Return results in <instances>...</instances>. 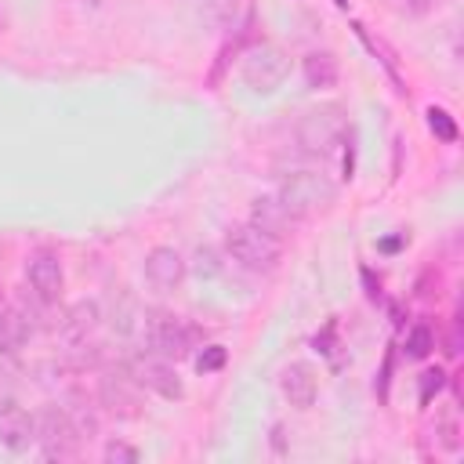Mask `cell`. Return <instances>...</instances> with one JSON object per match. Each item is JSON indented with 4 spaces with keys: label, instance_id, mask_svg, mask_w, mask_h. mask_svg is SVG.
<instances>
[{
    "label": "cell",
    "instance_id": "ac0fdd59",
    "mask_svg": "<svg viewBox=\"0 0 464 464\" xmlns=\"http://www.w3.org/2000/svg\"><path fill=\"white\" fill-rule=\"evenodd\" d=\"M428 127H431V134H435L439 141H446V145L457 141V123H453V116H450L446 109L431 105V109H428Z\"/></svg>",
    "mask_w": 464,
    "mask_h": 464
},
{
    "label": "cell",
    "instance_id": "9a60e30c",
    "mask_svg": "<svg viewBox=\"0 0 464 464\" xmlns=\"http://www.w3.org/2000/svg\"><path fill=\"white\" fill-rule=\"evenodd\" d=\"M98 319H102V308L94 304V301H80L69 315H65V323H62V334L72 341V344H80V341H87V334L98 326Z\"/></svg>",
    "mask_w": 464,
    "mask_h": 464
},
{
    "label": "cell",
    "instance_id": "8992f818",
    "mask_svg": "<svg viewBox=\"0 0 464 464\" xmlns=\"http://www.w3.org/2000/svg\"><path fill=\"white\" fill-rule=\"evenodd\" d=\"M130 373H134V381H138L145 392H152V395H160V399H167V402H174V399L185 395V384H181L174 362L163 359V355H156V352H152V355H141Z\"/></svg>",
    "mask_w": 464,
    "mask_h": 464
},
{
    "label": "cell",
    "instance_id": "277c9868",
    "mask_svg": "<svg viewBox=\"0 0 464 464\" xmlns=\"http://www.w3.org/2000/svg\"><path fill=\"white\" fill-rule=\"evenodd\" d=\"M80 442H83V435L69 410L44 406L36 413V446H40L44 460H72L80 453Z\"/></svg>",
    "mask_w": 464,
    "mask_h": 464
},
{
    "label": "cell",
    "instance_id": "6da1fadb",
    "mask_svg": "<svg viewBox=\"0 0 464 464\" xmlns=\"http://www.w3.org/2000/svg\"><path fill=\"white\" fill-rule=\"evenodd\" d=\"M276 199L290 210L294 221H304V218L326 214V210L337 203V185H334L323 170L297 167V170L279 174V181H276Z\"/></svg>",
    "mask_w": 464,
    "mask_h": 464
},
{
    "label": "cell",
    "instance_id": "7c38bea8",
    "mask_svg": "<svg viewBox=\"0 0 464 464\" xmlns=\"http://www.w3.org/2000/svg\"><path fill=\"white\" fill-rule=\"evenodd\" d=\"M138 388H141V384L134 381V373L112 370V373H105V377H102L98 395H102V402H105L112 413L130 417V413H138Z\"/></svg>",
    "mask_w": 464,
    "mask_h": 464
},
{
    "label": "cell",
    "instance_id": "30bf717a",
    "mask_svg": "<svg viewBox=\"0 0 464 464\" xmlns=\"http://www.w3.org/2000/svg\"><path fill=\"white\" fill-rule=\"evenodd\" d=\"M341 109L337 105H330V109H315V112H308L304 120H301V127H297V138H301V145H304V152H323L337 134H341Z\"/></svg>",
    "mask_w": 464,
    "mask_h": 464
},
{
    "label": "cell",
    "instance_id": "603a6c76",
    "mask_svg": "<svg viewBox=\"0 0 464 464\" xmlns=\"http://www.w3.org/2000/svg\"><path fill=\"white\" fill-rule=\"evenodd\" d=\"M196 261H199V265H196L199 276H214V272H218V254H214L210 246H199V250H196Z\"/></svg>",
    "mask_w": 464,
    "mask_h": 464
},
{
    "label": "cell",
    "instance_id": "44dd1931",
    "mask_svg": "<svg viewBox=\"0 0 464 464\" xmlns=\"http://www.w3.org/2000/svg\"><path fill=\"white\" fill-rule=\"evenodd\" d=\"M439 442L450 450V453H457L460 450V428H457V417H446V420H439Z\"/></svg>",
    "mask_w": 464,
    "mask_h": 464
},
{
    "label": "cell",
    "instance_id": "52a82bcc",
    "mask_svg": "<svg viewBox=\"0 0 464 464\" xmlns=\"http://www.w3.org/2000/svg\"><path fill=\"white\" fill-rule=\"evenodd\" d=\"M25 276H29L33 297H36L44 308H51V304H58V301H62L65 272H62V261H58V254H51V250H40V254H33V257H29V268H25Z\"/></svg>",
    "mask_w": 464,
    "mask_h": 464
},
{
    "label": "cell",
    "instance_id": "5bb4252c",
    "mask_svg": "<svg viewBox=\"0 0 464 464\" xmlns=\"http://www.w3.org/2000/svg\"><path fill=\"white\" fill-rule=\"evenodd\" d=\"M301 72H304V83L312 91H330L337 87V58L330 51H312L304 62H301Z\"/></svg>",
    "mask_w": 464,
    "mask_h": 464
},
{
    "label": "cell",
    "instance_id": "5b68a950",
    "mask_svg": "<svg viewBox=\"0 0 464 464\" xmlns=\"http://www.w3.org/2000/svg\"><path fill=\"white\" fill-rule=\"evenodd\" d=\"M286 72H290V58H286L283 47H276V44H254V47L243 54V62H239L243 83H246L250 91H257V94H272V91L286 80Z\"/></svg>",
    "mask_w": 464,
    "mask_h": 464
},
{
    "label": "cell",
    "instance_id": "7402d4cb",
    "mask_svg": "<svg viewBox=\"0 0 464 464\" xmlns=\"http://www.w3.org/2000/svg\"><path fill=\"white\" fill-rule=\"evenodd\" d=\"M446 384V373L435 366V370H424L420 373V402H428L431 395H439V388Z\"/></svg>",
    "mask_w": 464,
    "mask_h": 464
},
{
    "label": "cell",
    "instance_id": "e0dca14e",
    "mask_svg": "<svg viewBox=\"0 0 464 464\" xmlns=\"http://www.w3.org/2000/svg\"><path fill=\"white\" fill-rule=\"evenodd\" d=\"M431 348H435V330H431L428 323L410 326V334H406V355H410V359H428Z\"/></svg>",
    "mask_w": 464,
    "mask_h": 464
},
{
    "label": "cell",
    "instance_id": "ba28073f",
    "mask_svg": "<svg viewBox=\"0 0 464 464\" xmlns=\"http://www.w3.org/2000/svg\"><path fill=\"white\" fill-rule=\"evenodd\" d=\"M185 276H188V265L174 246H152L145 254V279H149L152 290L170 294L185 283Z\"/></svg>",
    "mask_w": 464,
    "mask_h": 464
},
{
    "label": "cell",
    "instance_id": "7a4b0ae2",
    "mask_svg": "<svg viewBox=\"0 0 464 464\" xmlns=\"http://www.w3.org/2000/svg\"><path fill=\"white\" fill-rule=\"evenodd\" d=\"M225 254L246 268V272H272L283 257V239L261 232L257 225L243 221V225H232L228 236H225Z\"/></svg>",
    "mask_w": 464,
    "mask_h": 464
},
{
    "label": "cell",
    "instance_id": "ffe728a7",
    "mask_svg": "<svg viewBox=\"0 0 464 464\" xmlns=\"http://www.w3.org/2000/svg\"><path fill=\"white\" fill-rule=\"evenodd\" d=\"M105 460H109V464H138V460H141V453H138L130 442L112 439V442L105 446Z\"/></svg>",
    "mask_w": 464,
    "mask_h": 464
},
{
    "label": "cell",
    "instance_id": "d6986e66",
    "mask_svg": "<svg viewBox=\"0 0 464 464\" xmlns=\"http://www.w3.org/2000/svg\"><path fill=\"white\" fill-rule=\"evenodd\" d=\"M228 362V348L225 344H207L203 352H196V370L199 373H214Z\"/></svg>",
    "mask_w": 464,
    "mask_h": 464
},
{
    "label": "cell",
    "instance_id": "9c48e42d",
    "mask_svg": "<svg viewBox=\"0 0 464 464\" xmlns=\"http://www.w3.org/2000/svg\"><path fill=\"white\" fill-rule=\"evenodd\" d=\"M36 442V417L25 413L11 395L0 399V446L11 453H22Z\"/></svg>",
    "mask_w": 464,
    "mask_h": 464
},
{
    "label": "cell",
    "instance_id": "2e32d148",
    "mask_svg": "<svg viewBox=\"0 0 464 464\" xmlns=\"http://www.w3.org/2000/svg\"><path fill=\"white\" fill-rule=\"evenodd\" d=\"M29 334L33 330H29V323H25V315L18 308H0V352L4 355H14L25 344Z\"/></svg>",
    "mask_w": 464,
    "mask_h": 464
},
{
    "label": "cell",
    "instance_id": "3957f363",
    "mask_svg": "<svg viewBox=\"0 0 464 464\" xmlns=\"http://www.w3.org/2000/svg\"><path fill=\"white\" fill-rule=\"evenodd\" d=\"M203 341V330L181 315H167V312H152L145 319V344L149 352L163 355V359H181L188 352H196V344Z\"/></svg>",
    "mask_w": 464,
    "mask_h": 464
},
{
    "label": "cell",
    "instance_id": "cb8c5ba5",
    "mask_svg": "<svg viewBox=\"0 0 464 464\" xmlns=\"http://www.w3.org/2000/svg\"><path fill=\"white\" fill-rule=\"evenodd\" d=\"M435 4H442V0H410V11H417V14H420V11H431Z\"/></svg>",
    "mask_w": 464,
    "mask_h": 464
},
{
    "label": "cell",
    "instance_id": "8fae6325",
    "mask_svg": "<svg viewBox=\"0 0 464 464\" xmlns=\"http://www.w3.org/2000/svg\"><path fill=\"white\" fill-rule=\"evenodd\" d=\"M279 388H283V399L294 406V410H312L315 406V395H319V381H315V370L308 362H290L279 377Z\"/></svg>",
    "mask_w": 464,
    "mask_h": 464
},
{
    "label": "cell",
    "instance_id": "4fadbf2b",
    "mask_svg": "<svg viewBox=\"0 0 464 464\" xmlns=\"http://www.w3.org/2000/svg\"><path fill=\"white\" fill-rule=\"evenodd\" d=\"M250 225H257L261 232L283 239L297 221L290 218V210H286V207L276 199V192H272V196H257V199L250 203Z\"/></svg>",
    "mask_w": 464,
    "mask_h": 464
}]
</instances>
